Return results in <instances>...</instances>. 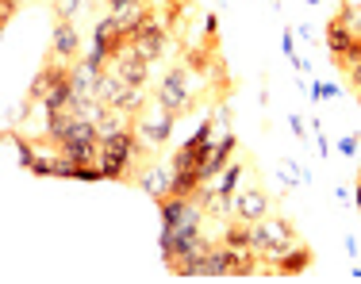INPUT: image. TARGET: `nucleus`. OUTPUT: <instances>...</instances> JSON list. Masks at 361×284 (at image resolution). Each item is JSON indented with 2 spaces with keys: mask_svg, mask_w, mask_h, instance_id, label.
I'll return each instance as SVG.
<instances>
[{
  "mask_svg": "<svg viewBox=\"0 0 361 284\" xmlns=\"http://www.w3.org/2000/svg\"><path fill=\"white\" fill-rule=\"evenodd\" d=\"M177 169H196V142L192 139H185L173 150V173H177Z\"/></svg>",
  "mask_w": 361,
  "mask_h": 284,
  "instance_id": "4468645a",
  "label": "nucleus"
},
{
  "mask_svg": "<svg viewBox=\"0 0 361 284\" xmlns=\"http://www.w3.org/2000/svg\"><path fill=\"white\" fill-rule=\"evenodd\" d=\"M357 135H346V139H338V154H346V158H354V154H357Z\"/></svg>",
  "mask_w": 361,
  "mask_h": 284,
  "instance_id": "aec40b11",
  "label": "nucleus"
},
{
  "mask_svg": "<svg viewBox=\"0 0 361 284\" xmlns=\"http://www.w3.org/2000/svg\"><path fill=\"white\" fill-rule=\"evenodd\" d=\"M243 173H246V166H238V161H227V169H223L219 180H216L219 200H235V192H238V180H243Z\"/></svg>",
  "mask_w": 361,
  "mask_h": 284,
  "instance_id": "9b49d317",
  "label": "nucleus"
},
{
  "mask_svg": "<svg viewBox=\"0 0 361 284\" xmlns=\"http://www.w3.org/2000/svg\"><path fill=\"white\" fill-rule=\"evenodd\" d=\"M269 215V196L262 188H246V192H235V219L257 223Z\"/></svg>",
  "mask_w": 361,
  "mask_h": 284,
  "instance_id": "6e6552de",
  "label": "nucleus"
},
{
  "mask_svg": "<svg viewBox=\"0 0 361 284\" xmlns=\"http://www.w3.org/2000/svg\"><path fill=\"white\" fill-rule=\"evenodd\" d=\"M185 66H188V70H196V73H204V70H208V66H212V58H208V50H204V54H200V50H188V58H185Z\"/></svg>",
  "mask_w": 361,
  "mask_h": 284,
  "instance_id": "a211bd4d",
  "label": "nucleus"
},
{
  "mask_svg": "<svg viewBox=\"0 0 361 284\" xmlns=\"http://www.w3.org/2000/svg\"><path fill=\"white\" fill-rule=\"evenodd\" d=\"M216 119L223 123V131H231V108L227 104H219V111H216Z\"/></svg>",
  "mask_w": 361,
  "mask_h": 284,
  "instance_id": "b1692460",
  "label": "nucleus"
},
{
  "mask_svg": "<svg viewBox=\"0 0 361 284\" xmlns=\"http://www.w3.org/2000/svg\"><path fill=\"white\" fill-rule=\"evenodd\" d=\"M338 97V85H323V81H312V100H334Z\"/></svg>",
  "mask_w": 361,
  "mask_h": 284,
  "instance_id": "6ab92c4d",
  "label": "nucleus"
},
{
  "mask_svg": "<svg viewBox=\"0 0 361 284\" xmlns=\"http://www.w3.org/2000/svg\"><path fill=\"white\" fill-rule=\"evenodd\" d=\"M16 4H20V0H0V23H12V16H16Z\"/></svg>",
  "mask_w": 361,
  "mask_h": 284,
  "instance_id": "412c9836",
  "label": "nucleus"
},
{
  "mask_svg": "<svg viewBox=\"0 0 361 284\" xmlns=\"http://www.w3.org/2000/svg\"><path fill=\"white\" fill-rule=\"evenodd\" d=\"M354 39H357V35L346 27V23H338V20H331V23H326V50H331V58H334V62H338V58L346 54V50H350V42H354Z\"/></svg>",
  "mask_w": 361,
  "mask_h": 284,
  "instance_id": "9d476101",
  "label": "nucleus"
},
{
  "mask_svg": "<svg viewBox=\"0 0 361 284\" xmlns=\"http://www.w3.org/2000/svg\"><path fill=\"white\" fill-rule=\"evenodd\" d=\"M127 4H135V0H108V8H111V12H119V8H127Z\"/></svg>",
  "mask_w": 361,
  "mask_h": 284,
  "instance_id": "a878e982",
  "label": "nucleus"
},
{
  "mask_svg": "<svg viewBox=\"0 0 361 284\" xmlns=\"http://www.w3.org/2000/svg\"><path fill=\"white\" fill-rule=\"evenodd\" d=\"M312 261H315L312 246L296 242L292 249H285L281 257H273V269H277V277H300V273H307V269H312Z\"/></svg>",
  "mask_w": 361,
  "mask_h": 284,
  "instance_id": "0eeeda50",
  "label": "nucleus"
},
{
  "mask_svg": "<svg viewBox=\"0 0 361 284\" xmlns=\"http://www.w3.org/2000/svg\"><path fill=\"white\" fill-rule=\"evenodd\" d=\"M188 66H173L166 77H161V85H158V92H154V100H158L166 111H173V116H188L196 104V92H192V85H188Z\"/></svg>",
  "mask_w": 361,
  "mask_h": 284,
  "instance_id": "f03ea898",
  "label": "nucleus"
},
{
  "mask_svg": "<svg viewBox=\"0 0 361 284\" xmlns=\"http://www.w3.org/2000/svg\"><path fill=\"white\" fill-rule=\"evenodd\" d=\"M307 4H312V8H315V4H319V0H307Z\"/></svg>",
  "mask_w": 361,
  "mask_h": 284,
  "instance_id": "bb28decb",
  "label": "nucleus"
},
{
  "mask_svg": "<svg viewBox=\"0 0 361 284\" xmlns=\"http://www.w3.org/2000/svg\"><path fill=\"white\" fill-rule=\"evenodd\" d=\"M357 177H361V169H357Z\"/></svg>",
  "mask_w": 361,
  "mask_h": 284,
  "instance_id": "cd10ccee",
  "label": "nucleus"
},
{
  "mask_svg": "<svg viewBox=\"0 0 361 284\" xmlns=\"http://www.w3.org/2000/svg\"><path fill=\"white\" fill-rule=\"evenodd\" d=\"M338 66H342V70H354V66H361V39L350 42V50L338 58Z\"/></svg>",
  "mask_w": 361,
  "mask_h": 284,
  "instance_id": "dca6fc26",
  "label": "nucleus"
},
{
  "mask_svg": "<svg viewBox=\"0 0 361 284\" xmlns=\"http://www.w3.org/2000/svg\"><path fill=\"white\" fill-rule=\"evenodd\" d=\"M111 70L123 77L127 85H146V77H150V62H146L135 47H123L116 58H111Z\"/></svg>",
  "mask_w": 361,
  "mask_h": 284,
  "instance_id": "39448f33",
  "label": "nucleus"
},
{
  "mask_svg": "<svg viewBox=\"0 0 361 284\" xmlns=\"http://www.w3.org/2000/svg\"><path fill=\"white\" fill-rule=\"evenodd\" d=\"M300 238H296V227H292L288 219H281V215H265V219L254 223V254H262L265 261H273V257H281L285 249H292Z\"/></svg>",
  "mask_w": 361,
  "mask_h": 284,
  "instance_id": "f257e3e1",
  "label": "nucleus"
},
{
  "mask_svg": "<svg viewBox=\"0 0 361 284\" xmlns=\"http://www.w3.org/2000/svg\"><path fill=\"white\" fill-rule=\"evenodd\" d=\"M346 73H350V85L361 92V66H354V70H346Z\"/></svg>",
  "mask_w": 361,
  "mask_h": 284,
  "instance_id": "393cba45",
  "label": "nucleus"
},
{
  "mask_svg": "<svg viewBox=\"0 0 361 284\" xmlns=\"http://www.w3.org/2000/svg\"><path fill=\"white\" fill-rule=\"evenodd\" d=\"M135 185H139L146 196H154V200H166V196L173 192V166H146L142 173L135 177Z\"/></svg>",
  "mask_w": 361,
  "mask_h": 284,
  "instance_id": "423d86ee",
  "label": "nucleus"
},
{
  "mask_svg": "<svg viewBox=\"0 0 361 284\" xmlns=\"http://www.w3.org/2000/svg\"><path fill=\"white\" fill-rule=\"evenodd\" d=\"M173 123H177L173 111H166L161 104H154L150 111H139V119H135V131L142 135L146 146H166L169 139H173Z\"/></svg>",
  "mask_w": 361,
  "mask_h": 284,
  "instance_id": "7ed1b4c3",
  "label": "nucleus"
},
{
  "mask_svg": "<svg viewBox=\"0 0 361 284\" xmlns=\"http://www.w3.org/2000/svg\"><path fill=\"white\" fill-rule=\"evenodd\" d=\"M334 20H338V23H346V27H350V31H354V35L361 39V8H354V4L346 0V4H342V12L334 16Z\"/></svg>",
  "mask_w": 361,
  "mask_h": 284,
  "instance_id": "2eb2a0df",
  "label": "nucleus"
},
{
  "mask_svg": "<svg viewBox=\"0 0 361 284\" xmlns=\"http://www.w3.org/2000/svg\"><path fill=\"white\" fill-rule=\"evenodd\" d=\"M50 58H58V62L73 66L77 58H81V35H77L73 20H58L54 31H50Z\"/></svg>",
  "mask_w": 361,
  "mask_h": 284,
  "instance_id": "20e7f679",
  "label": "nucleus"
},
{
  "mask_svg": "<svg viewBox=\"0 0 361 284\" xmlns=\"http://www.w3.org/2000/svg\"><path fill=\"white\" fill-rule=\"evenodd\" d=\"M146 104V85H127L123 92H119V100L111 108H119V111H127V116H139Z\"/></svg>",
  "mask_w": 361,
  "mask_h": 284,
  "instance_id": "f8f14e48",
  "label": "nucleus"
},
{
  "mask_svg": "<svg viewBox=\"0 0 361 284\" xmlns=\"http://www.w3.org/2000/svg\"><path fill=\"white\" fill-rule=\"evenodd\" d=\"M288 127H292V135H296V142H300V139H304V135H307V123H304V119H300V116H288Z\"/></svg>",
  "mask_w": 361,
  "mask_h": 284,
  "instance_id": "5701e85b",
  "label": "nucleus"
},
{
  "mask_svg": "<svg viewBox=\"0 0 361 284\" xmlns=\"http://www.w3.org/2000/svg\"><path fill=\"white\" fill-rule=\"evenodd\" d=\"M85 8V0H58L54 4V12H58V20H73L77 12Z\"/></svg>",
  "mask_w": 361,
  "mask_h": 284,
  "instance_id": "f3484780",
  "label": "nucleus"
},
{
  "mask_svg": "<svg viewBox=\"0 0 361 284\" xmlns=\"http://www.w3.org/2000/svg\"><path fill=\"white\" fill-rule=\"evenodd\" d=\"M204 35H208V39H216L219 35V16H204Z\"/></svg>",
  "mask_w": 361,
  "mask_h": 284,
  "instance_id": "4be33fe9",
  "label": "nucleus"
},
{
  "mask_svg": "<svg viewBox=\"0 0 361 284\" xmlns=\"http://www.w3.org/2000/svg\"><path fill=\"white\" fill-rule=\"evenodd\" d=\"M8 142H12L16 158H20V169H31V161H35L39 146H31V139H27V135H16V131H8Z\"/></svg>",
  "mask_w": 361,
  "mask_h": 284,
  "instance_id": "ddd939ff",
  "label": "nucleus"
},
{
  "mask_svg": "<svg viewBox=\"0 0 361 284\" xmlns=\"http://www.w3.org/2000/svg\"><path fill=\"white\" fill-rule=\"evenodd\" d=\"M123 89H127V81H123V77H119V73L108 66V70L97 77V89H92V97H97L100 104H116L119 92H123Z\"/></svg>",
  "mask_w": 361,
  "mask_h": 284,
  "instance_id": "1a4fd4ad",
  "label": "nucleus"
}]
</instances>
